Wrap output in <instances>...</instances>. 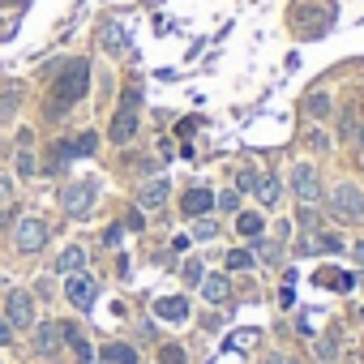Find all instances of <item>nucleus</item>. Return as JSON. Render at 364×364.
<instances>
[{
    "label": "nucleus",
    "mask_w": 364,
    "mask_h": 364,
    "mask_svg": "<svg viewBox=\"0 0 364 364\" xmlns=\"http://www.w3.org/2000/svg\"><path fill=\"white\" fill-rule=\"evenodd\" d=\"M0 291H5V279H0Z\"/></svg>",
    "instance_id": "nucleus-36"
},
{
    "label": "nucleus",
    "mask_w": 364,
    "mask_h": 364,
    "mask_svg": "<svg viewBox=\"0 0 364 364\" xmlns=\"http://www.w3.org/2000/svg\"><path fill=\"white\" fill-rule=\"evenodd\" d=\"M309 112H313V120L330 116V99H326V95H313V99H309Z\"/></svg>",
    "instance_id": "nucleus-26"
},
{
    "label": "nucleus",
    "mask_w": 364,
    "mask_h": 364,
    "mask_svg": "<svg viewBox=\"0 0 364 364\" xmlns=\"http://www.w3.org/2000/svg\"><path fill=\"white\" fill-rule=\"evenodd\" d=\"M185 283H202V266H198V262L185 266Z\"/></svg>",
    "instance_id": "nucleus-31"
},
{
    "label": "nucleus",
    "mask_w": 364,
    "mask_h": 364,
    "mask_svg": "<svg viewBox=\"0 0 364 364\" xmlns=\"http://www.w3.org/2000/svg\"><path fill=\"white\" fill-rule=\"evenodd\" d=\"M65 159H73V150H69V141H56V146H52V154H48V171H60V167H65Z\"/></svg>",
    "instance_id": "nucleus-23"
},
{
    "label": "nucleus",
    "mask_w": 364,
    "mask_h": 364,
    "mask_svg": "<svg viewBox=\"0 0 364 364\" xmlns=\"http://www.w3.org/2000/svg\"><path fill=\"white\" fill-rule=\"evenodd\" d=\"M245 343H257V330H245V334H232L223 347H245Z\"/></svg>",
    "instance_id": "nucleus-30"
},
{
    "label": "nucleus",
    "mask_w": 364,
    "mask_h": 364,
    "mask_svg": "<svg viewBox=\"0 0 364 364\" xmlns=\"http://www.w3.org/2000/svg\"><path fill=\"white\" fill-rule=\"evenodd\" d=\"M193 236H198V240H210V236H215V219H198V223H193Z\"/></svg>",
    "instance_id": "nucleus-28"
},
{
    "label": "nucleus",
    "mask_w": 364,
    "mask_h": 364,
    "mask_svg": "<svg viewBox=\"0 0 364 364\" xmlns=\"http://www.w3.org/2000/svg\"><path fill=\"white\" fill-rule=\"evenodd\" d=\"M202 296H206V304H223V300L232 296V283H228V274H210V279L202 283Z\"/></svg>",
    "instance_id": "nucleus-14"
},
{
    "label": "nucleus",
    "mask_w": 364,
    "mask_h": 364,
    "mask_svg": "<svg viewBox=\"0 0 364 364\" xmlns=\"http://www.w3.org/2000/svg\"><path fill=\"white\" fill-rule=\"evenodd\" d=\"M9 189H14V185H9V180H5V176H0V202H5V198H9Z\"/></svg>",
    "instance_id": "nucleus-35"
},
{
    "label": "nucleus",
    "mask_w": 364,
    "mask_h": 364,
    "mask_svg": "<svg viewBox=\"0 0 364 364\" xmlns=\"http://www.w3.org/2000/svg\"><path fill=\"white\" fill-rule=\"evenodd\" d=\"M65 338H69V347H73V355H77L82 364H90V360L99 355V351H95V347L86 343V334H82V330H73V326H65Z\"/></svg>",
    "instance_id": "nucleus-16"
},
{
    "label": "nucleus",
    "mask_w": 364,
    "mask_h": 364,
    "mask_svg": "<svg viewBox=\"0 0 364 364\" xmlns=\"http://www.w3.org/2000/svg\"><path fill=\"white\" fill-rule=\"evenodd\" d=\"M291 193H296L300 210H313V206H317L321 189H317V171H313L309 163H296V171H291Z\"/></svg>",
    "instance_id": "nucleus-5"
},
{
    "label": "nucleus",
    "mask_w": 364,
    "mask_h": 364,
    "mask_svg": "<svg viewBox=\"0 0 364 364\" xmlns=\"http://www.w3.org/2000/svg\"><path fill=\"white\" fill-rule=\"evenodd\" d=\"M103 48L107 52H129V39H124V26L120 22H107L103 26Z\"/></svg>",
    "instance_id": "nucleus-19"
},
{
    "label": "nucleus",
    "mask_w": 364,
    "mask_h": 364,
    "mask_svg": "<svg viewBox=\"0 0 364 364\" xmlns=\"http://www.w3.org/2000/svg\"><path fill=\"white\" fill-rule=\"evenodd\" d=\"M107 137H112L116 146H124V141H133V137H137V107H124V103H120V112H116V120H112V129H107Z\"/></svg>",
    "instance_id": "nucleus-9"
},
{
    "label": "nucleus",
    "mask_w": 364,
    "mask_h": 364,
    "mask_svg": "<svg viewBox=\"0 0 364 364\" xmlns=\"http://www.w3.org/2000/svg\"><path fill=\"white\" fill-rule=\"evenodd\" d=\"M56 103H52V116H65V107H73L77 99H86V90H90V60H69L65 69H60V77H56Z\"/></svg>",
    "instance_id": "nucleus-1"
},
{
    "label": "nucleus",
    "mask_w": 364,
    "mask_h": 364,
    "mask_svg": "<svg viewBox=\"0 0 364 364\" xmlns=\"http://www.w3.org/2000/svg\"><path fill=\"white\" fill-rule=\"evenodd\" d=\"M95 202H99V180H73V185H65L60 189V206L73 215V219H86L90 210H95Z\"/></svg>",
    "instance_id": "nucleus-2"
},
{
    "label": "nucleus",
    "mask_w": 364,
    "mask_h": 364,
    "mask_svg": "<svg viewBox=\"0 0 364 364\" xmlns=\"http://www.w3.org/2000/svg\"><path fill=\"white\" fill-rule=\"evenodd\" d=\"M31 133H22V150H18V176H35V154H31Z\"/></svg>",
    "instance_id": "nucleus-22"
},
{
    "label": "nucleus",
    "mask_w": 364,
    "mask_h": 364,
    "mask_svg": "<svg viewBox=\"0 0 364 364\" xmlns=\"http://www.w3.org/2000/svg\"><path fill=\"white\" fill-rule=\"evenodd\" d=\"M9 338H14V326L5 321V313H0V343H5V347H9Z\"/></svg>",
    "instance_id": "nucleus-32"
},
{
    "label": "nucleus",
    "mask_w": 364,
    "mask_h": 364,
    "mask_svg": "<svg viewBox=\"0 0 364 364\" xmlns=\"http://www.w3.org/2000/svg\"><path fill=\"white\" fill-rule=\"evenodd\" d=\"M210 206H215V193H210V189H189L185 198H180V210H185L189 219H202V215H210Z\"/></svg>",
    "instance_id": "nucleus-12"
},
{
    "label": "nucleus",
    "mask_w": 364,
    "mask_h": 364,
    "mask_svg": "<svg viewBox=\"0 0 364 364\" xmlns=\"http://www.w3.org/2000/svg\"><path fill=\"white\" fill-rule=\"evenodd\" d=\"M69 150H73V159H90V154L99 150V137H95V133H82L77 141H69Z\"/></svg>",
    "instance_id": "nucleus-21"
},
{
    "label": "nucleus",
    "mask_w": 364,
    "mask_h": 364,
    "mask_svg": "<svg viewBox=\"0 0 364 364\" xmlns=\"http://www.w3.org/2000/svg\"><path fill=\"white\" fill-rule=\"evenodd\" d=\"M5 321H9L14 330H31V326H35V300H31V291L14 287V291L5 296Z\"/></svg>",
    "instance_id": "nucleus-4"
},
{
    "label": "nucleus",
    "mask_w": 364,
    "mask_h": 364,
    "mask_svg": "<svg viewBox=\"0 0 364 364\" xmlns=\"http://www.w3.org/2000/svg\"><path fill=\"white\" fill-rule=\"evenodd\" d=\"M65 296H69V304H73V309H90V304H95V296H99L95 274H86V270L65 274Z\"/></svg>",
    "instance_id": "nucleus-7"
},
{
    "label": "nucleus",
    "mask_w": 364,
    "mask_h": 364,
    "mask_svg": "<svg viewBox=\"0 0 364 364\" xmlns=\"http://www.w3.org/2000/svg\"><path fill=\"white\" fill-rule=\"evenodd\" d=\"M253 262H257V257H253L249 249H232V253H228V270H253Z\"/></svg>",
    "instance_id": "nucleus-24"
},
{
    "label": "nucleus",
    "mask_w": 364,
    "mask_h": 364,
    "mask_svg": "<svg viewBox=\"0 0 364 364\" xmlns=\"http://www.w3.org/2000/svg\"><path fill=\"white\" fill-rule=\"evenodd\" d=\"M103 360H112V364H141L129 343H107V347H103Z\"/></svg>",
    "instance_id": "nucleus-20"
},
{
    "label": "nucleus",
    "mask_w": 364,
    "mask_h": 364,
    "mask_svg": "<svg viewBox=\"0 0 364 364\" xmlns=\"http://www.w3.org/2000/svg\"><path fill=\"white\" fill-rule=\"evenodd\" d=\"M215 206H219V210H240V198H236V193H219Z\"/></svg>",
    "instance_id": "nucleus-29"
},
{
    "label": "nucleus",
    "mask_w": 364,
    "mask_h": 364,
    "mask_svg": "<svg viewBox=\"0 0 364 364\" xmlns=\"http://www.w3.org/2000/svg\"><path fill=\"white\" fill-rule=\"evenodd\" d=\"M236 232H240L245 240H257V236L266 232V223H262V215H253V210H245V215H236Z\"/></svg>",
    "instance_id": "nucleus-17"
},
{
    "label": "nucleus",
    "mask_w": 364,
    "mask_h": 364,
    "mask_svg": "<svg viewBox=\"0 0 364 364\" xmlns=\"http://www.w3.org/2000/svg\"><path fill=\"white\" fill-rule=\"evenodd\" d=\"M154 317L159 321H171V326L189 321V300L185 296H163V300H154Z\"/></svg>",
    "instance_id": "nucleus-10"
},
{
    "label": "nucleus",
    "mask_w": 364,
    "mask_h": 364,
    "mask_svg": "<svg viewBox=\"0 0 364 364\" xmlns=\"http://www.w3.org/2000/svg\"><path fill=\"white\" fill-rule=\"evenodd\" d=\"M330 210L338 219H347V223H360L364 219V193L351 185V180H343V185H334V193H330Z\"/></svg>",
    "instance_id": "nucleus-3"
},
{
    "label": "nucleus",
    "mask_w": 364,
    "mask_h": 364,
    "mask_svg": "<svg viewBox=\"0 0 364 364\" xmlns=\"http://www.w3.org/2000/svg\"><path fill=\"white\" fill-rule=\"evenodd\" d=\"M159 364H189V355H185V347H176V343H167V347L159 351Z\"/></svg>",
    "instance_id": "nucleus-25"
},
{
    "label": "nucleus",
    "mask_w": 364,
    "mask_h": 364,
    "mask_svg": "<svg viewBox=\"0 0 364 364\" xmlns=\"http://www.w3.org/2000/svg\"><path fill=\"white\" fill-rule=\"evenodd\" d=\"M313 279H317L321 287H330V291H351V287L360 283V279H355L351 270H334V266H326V270H317Z\"/></svg>",
    "instance_id": "nucleus-13"
},
{
    "label": "nucleus",
    "mask_w": 364,
    "mask_h": 364,
    "mask_svg": "<svg viewBox=\"0 0 364 364\" xmlns=\"http://www.w3.org/2000/svg\"><path fill=\"white\" fill-rule=\"evenodd\" d=\"M279 249H283L279 240H257V253H262L266 262H279Z\"/></svg>",
    "instance_id": "nucleus-27"
},
{
    "label": "nucleus",
    "mask_w": 364,
    "mask_h": 364,
    "mask_svg": "<svg viewBox=\"0 0 364 364\" xmlns=\"http://www.w3.org/2000/svg\"><path fill=\"white\" fill-rule=\"evenodd\" d=\"M351 257H355V266L364 270V240H360V245H351Z\"/></svg>",
    "instance_id": "nucleus-34"
},
{
    "label": "nucleus",
    "mask_w": 364,
    "mask_h": 364,
    "mask_svg": "<svg viewBox=\"0 0 364 364\" xmlns=\"http://www.w3.org/2000/svg\"><path fill=\"white\" fill-rule=\"evenodd\" d=\"M253 193H257L266 206H274V202H279V176H266V171H257V176H253Z\"/></svg>",
    "instance_id": "nucleus-15"
},
{
    "label": "nucleus",
    "mask_w": 364,
    "mask_h": 364,
    "mask_svg": "<svg viewBox=\"0 0 364 364\" xmlns=\"http://www.w3.org/2000/svg\"><path fill=\"white\" fill-rule=\"evenodd\" d=\"M43 240H48V223L43 219H35V215L18 219V232H14V249L18 253H39Z\"/></svg>",
    "instance_id": "nucleus-6"
},
{
    "label": "nucleus",
    "mask_w": 364,
    "mask_h": 364,
    "mask_svg": "<svg viewBox=\"0 0 364 364\" xmlns=\"http://www.w3.org/2000/svg\"><path fill=\"white\" fill-rule=\"evenodd\" d=\"M253 176H257V171H240V176H236V185H240V189H253Z\"/></svg>",
    "instance_id": "nucleus-33"
},
{
    "label": "nucleus",
    "mask_w": 364,
    "mask_h": 364,
    "mask_svg": "<svg viewBox=\"0 0 364 364\" xmlns=\"http://www.w3.org/2000/svg\"><path fill=\"white\" fill-rule=\"evenodd\" d=\"M167 193H171V185H167L163 176H154V180H146V185L137 189V206H141V210H159V206L167 202Z\"/></svg>",
    "instance_id": "nucleus-11"
},
{
    "label": "nucleus",
    "mask_w": 364,
    "mask_h": 364,
    "mask_svg": "<svg viewBox=\"0 0 364 364\" xmlns=\"http://www.w3.org/2000/svg\"><path fill=\"white\" fill-rule=\"evenodd\" d=\"M60 347H65V326H56V321H39V330H35V351L39 355H60Z\"/></svg>",
    "instance_id": "nucleus-8"
},
{
    "label": "nucleus",
    "mask_w": 364,
    "mask_h": 364,
    "mask_svg": "<svg viewBox=\"0 0 364 364\" xmlns=\"http://www.w3.org/2000/svg\"><path fill=\"white\" fill-rule=\"evenodd\" d=\"M56 270H60V274H73V270H86V249H77V245H73V249H65V253L56 257Z\"/></svg>",
    "instance_id": "nucleus-18"
}]
</instances>
